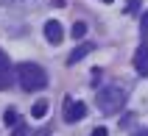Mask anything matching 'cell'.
I'll return each mask as SVG.
<instances>
[{"mask_svg": "<svg viewBox=\"0 0 148 136\" xmlns=\"http://www.w3.org/2000/svg\"><path fill=\"white\" fill-rule=\"evenodd\" d=\"M84 117H87V106H84L81 100H73V97H67V100H64V122L75 125V122L84 120Z\"/></svg>", "mask_w": 148, "mask_h": 136, "instance_id": "3", "label": "cell"}, {"mask_svg": "<svg viewBox=\"0 0 148 136\" xmlns=\"http://www.w3.org/2000/svg\"><path fill=\"white\" fill-rule=\"evenodd\" d=\"M134 136H148V131H134Z\"/></svg>", "mask_w": 148, "mask_h": 136, "instance_id": "15", "label": "cell"}, {"mask_svg": "<svg viewBox=\"0 0 148 136\" xmlns=\"http://www.w3.org/2000/svg\"><path fill=\"white\" fill-rule=\"evenodd\" d=\"M140 3H143V0H129V3L123 6V14H134V11L140 8Z\"/></svg>", "mask_w": 148, "mask_h": 136, "instance_id": "11", "label": "cell"}, {"mask_svg": "<svg viewBox=\"0 0 148 136\" xmlns=\"http://www.w3.org/2000/svg\"><path fill=\"white\" fill-rule=\"evenodd\" d=\"M11 83V61H8V56L0 50V92Z\"/></svg>", "mask_w": 148, "mask_h": 136, "instance_id": "7", "label": "cell"}, {"mask_svg": "<svg viewBox=\"0 0 148 136\" xmlns=\"http://www.w3.org/2000/svg\"><path fill=\"white\" fill-rule=\"evenodd\" d=\"M48 100H36V103L31 106V117L34 120H42V117H45V114H48Z\"/></svg>", "mask_w": 148, "mask_h": 136, "instance_id": "8", "label": "cell"}, {"mask_svg": "<svg viewBox=\"0 0 148 136\" xmlns=\"http://www.w3.org/2000/svg\"><path fill=\"white\" fill-rule=\"evenodd\" d=\"M14 136H28V125H25V122H17L14 125Z\"/></svg>", "mask_w": 148, "mask_h": 136, "instance_id": "12", "label": "cell"}, {"mask_svg": "<svg viewBox=\"0 0 148 136\" xmlns=\"http://www.w3.org/2000/svg\"><path fill=\"white\" fill-rule=\"evenodd\" d=\"M134 70H137L140 78H148V45L145 42H143L140 47H137V53H134Z\"/></svg>", "mask_w": 148, "mask_h": 136, "instance_id": "4", "label": "cell"}, {"mask_svg": "<svg viewBox=\"0 0 148 136\" xmlns=\"http://www.w3.org/2000/svg\"><path fill=\"white\" fill-rule=\"evenodd\" d=\"M84 33H87V22L78 20V22L73 25V39H84Z\"/></svg>", "mask_w": 148, "mask_h": 136, "instance_id": "10", "label": "cell"}, {"mask_svg": "<svg viewBox=\"0 0 148 136\" xmlns=\"http://www.w3.org/2000/svg\"><path fill=\"white\" fill-rule=\"evenodd\" d=\"M92 50H95V45H92V42H84V45H78V47H75L73 53L67 56V67H75L78 61H81V58H87V56H90Z\"/></svg>", "mask_w": 148, "mask_h": 136, "instance_id": "5", "label": "cell"}, {"mask_svg": "<svg viewBox=\"0 0 148 136\" xmlns=\"http://www.w3.org/2000/svg\"><path fill=\"white\" fill-rule=\"evenodd\" d=\"M140 33H143V36H148V11L143 14V20H140Z\"/></svg>", "mask_w": 148, "mask_h": 136, "instance_id": "13", "label": "cell"}, {"mask_svg": "<svg viewBox=\"0 0 148 136\" xmlns=\"http://www.w3.org/2000/svg\"><path fill=\"white\" fill-rule=\"evenodd\" d=\"M3 122H6L8 128H14L17 122H20V114H17V111H14V108H8V111H6V114H3Z\"/></svg>", "mask_w": 148, "mask_h": 136, "instance_id": "9", "label": "cell"}, {"mask_svg": "<svg viewBox=\"0 0 148 136\" xmlns=\"http://www.w3.org/2000/svg\"><path fill=\"white\" fill-rule=\"evenodd\" d=\"M62 36H64V28H62L56 20L45 22V39H48L50 45H59V42H62Z\"/></svg>", "mask_w": 148, "mask_h": 136, "instance_id": "6", "label": "cell"}, {"mask_svg": "<svg viewBox=\"0 0 148 136\" xmlns=\"http://www.w3.org/2000/svg\"><path fill=\"white\" fill-rule=\"evenodd\" d=\"M95 103H98L101 114L112 117V114H117V111L126 106V89H123V86H117V83H109V86L98 89V95H95Z\"/></svg>", "mask_w": 148, "mask_h": 136, "instance_id": "2", "label": "cell"}, {"mask_svg": "<svg viewBox=\"0 0 148 136\" xmlns=\"http://www.w3.org/2000/svg\"><path fill=\"white\" fill-rule=\"evenodd\" d=\"M17 83L23 86V92H39L48 86V72L42 70L39 64H17Z\"/></svg>", "mask_w": 148, "mask_h": 136, "instance_id": "1", "label": "cell"}, {"mask_svg": "<svg viewBox=\"0 0 148 136\" xmlns=\"http://www.w3.org/2000/svg\"><path fill=\"white\" fill-rule=\"evenodd\" d=\"M92 136H109V131L101 125V128H95V131H92Z\"/></svg>", "mask_w": 148, "mask_h": 136, "instance_id": "14", "label": "cell"}]
</instances>
